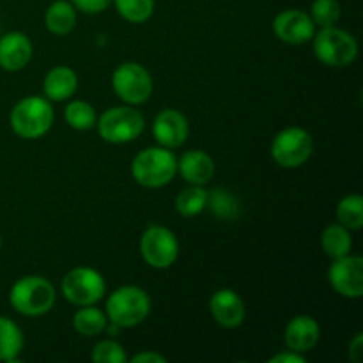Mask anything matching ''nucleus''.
<instances>
[{"label":"nucleus","mask_w":363,"mask_h":363,"mask_svg":"<svg viewBox=\"0 0 363 363\" xmlns=\"http://www.w3.org/2000/svg\"><path fill=\"white\" fill-rule=\"evenodd\" d=\"M314 151L311 133L303 128H284L272 142V156L277 165L284 169H298L308 162Z\"/></svg>","instance_id":"nucleus-7"},{"label":"nucleus","mask_w":363,"mask_h":363,"mask_svg":"<svg viewBox=\"0 0 363 363\" xmlns=\"http://www.w3.org/2000/svg\"><path fill=\"white\" fill-rule=\"evenodd\" d=\"M209 311L213 319L223 328H238L243 325L247 308L240 294L233 289H218L211 296Z\"/></svg>","instance_id":"nucleus-14"},{"label":"nucleus","mask_w":363,"mask_h":363,"mask_svg":"<svg viewBox=\"0 0 363 363\" xmlns=\"http://www.w3.org/2000/svg\"><path fill=\"white\" fill-rule=\"evenodd\" d=\"M106 314L94 305H85V307L78 308L73 315V328L77 333L84 337H94L99 335L106 330Z\"/></svg>","instance_id":"nucleus-23"},{"label":"nucleus","mask_w":363,"mask_h":363,"mask_svg":"<svg viewBox=\"0 0 363 363\" xmlns=\"http://www.w3.org/2000/svg\"><path fill=\"white\" fill-rule=\"evenodd\" d=\"M92 362L96 363H124L128 362L126 351L116 340H101L94 346L91 354Z\"/></svg>","instance_id":"nucleus-29"},{"label":"nucleus","mask_w":363,"mask_h":363,"mask_svg":"<svg viewBox=\"0 0 363 363\" xmlns=\"http://www.w3.org/2000/svg\"><path fill=\"white\" fill-rule=\"evenodd\" d=\"M213 215L223 222H233L240 216L241 202L236 195L227 188H215L208 191V204Z\"/></svg>","instance_id":"nucleus-21"},{"label":"nucleus","mask_w":363,"mask_h":363,"mask_svg":"<svg viewBox=\"0 0 363 363\" xmlns=\"http://www.w3.org/2000/svg\"><path fill=\"white\" fill-rule=\"evenodd\" d=\"M311 18L314 25L332 27L340 18V4L337 0H314L311 7Z\"/></svg>","instance_id":"nucleus-28"},{"label":"nucleus","mask_w":363,"mask_h":363,"mask_svg":"<svg viewBox=\"0 0 363 363\" xmlns=\"http://www.w3.org/2000/svg\"><path fill=\"white\" fill-rule=\"evenodd\" d=\"M177 172L186 183L204 186L215 176V163L208 152L195 149V151H186L177 160Z\"/></svg>","instance_id":"nucleus-17"},{"label":"nucleus","mask_w":363,"mask_h":363,"mask_svg":"<svg viewBox=\"0 0 363 363\" xmlns=\"http://www.w3.org/2000/svg\"><path fill=\"white\" fill-rule=\"evenodd\" d=\"M45 25L48 32L55 35L69 34L77 25V9L66 0H57L46 9Z\"/></svg>","instance_id":"nucleus-19"},{"label":"nucleus","mask_w":363,"mask_h":363,"mask_svg":"<svg viewBox=\"0 0 363 363\" xmlns=\"http://www.w3.org/2000/svg\"><path fill=\"white\" fill-rule=\"evenodd\" d=\"M121 16L130 23H144L155 13V0H112Z\"/></svg>","instance_id":"nucleus-27"},{"label":"nucleus","mask_w":363,"mask_h":363,"mask_svg":"<svg viewBox=\"0 0 363 363\" xmlns=\"http://www.w3.org/2000/svg\"><path fill=\"white\" fill-rule=\"evenodd\" d=\"M269 363H305V358L301 353H296V351H284V353L275 354L268 360Z\"/></svg>","instance_id":"nucleus-31"},{"label":"nucleus","mask_w":363,"mask_h":363,"mask_svg":"<svg viewBox=\"0 0 363 363\" xmlns=\"http://www.w3.org/2000/svg\"><path fill=\"white\" fill-rule=\"evenodd\" d=\"M284 339H286L287 350L307 353L314 350L315 344L321 339V328H319V323L311 315H296L287 323Z\"/></svg>","instance_id":"nucleus-15"},{"label":"nucleus","mask_w":363,"mask_h":363,"mask_svg":"<svg viewBox=\"0 0 363 363\" xmlns=\"http://www.w3.org/2000/svg\"><path fill=\"white\" fill-rule=\"evenodd\" d=\"M60 289L69 303L85 307V305H96L105 296L106 284L101 273L87 266H80L66 273Z\"/></svg>","instance_id":"nucleus-8"},{"label":"nucleus","mask_w":363,"mask_h":363,"mask_svg":"<svg viewBox=\"0 0 363 363\" xmlns=\"http://www.w3.org/2000/svg\"><path fill=\"white\" fill-rule=\"evenodd\" d=\"M208 204V190L204 186H197V184H190L184 188L176 199V209L179 215L191 218V216L201 215Z\"/></svg>","instance_id":"nucleus-24"},{"label":"nucleus","mask_w":363,"mask_h":363,"mask_svg":"<svg viewBox=\"0 0 363 363\" xmlns=\"http://www.w3.org/2000/svg\"><path fill=\"white\" fill-rule=\"evenodd\" d=\"M350 358L354 363H362L363 360V333H357L354 339L350 342Z\"/></svg>","instance_id":"nucleus-32"},{"label":"nucleus","mask_w":363,"mask_h":363,"mask_svg":"<svg viewBox=\"0 0 363 363\" xmlns=\"http://www.w3.org/2000/svg\"><path fill=\"white\" fill-rule=\"evenodd\" d=\"M314 53L325 66L346 67L357 59L358 43L347 30L332 27H323L314 34Z\"/></svg>","instance_id":"nucleus-5"},{"label":"nucleus","mask_w":363,"mask_h":363,"mask_svg":"<svg viewBox=\"0 0 363 363\" xmlns=\"http://www.w3.org/2000/svg\"><path fill=\"white\" fill-rule=\"evenodd\" d=\"M112 0H73L74 9H80L85 14H98L108 9Z\"/></svg>","instance_id":"nucleus-30"},{"label":"nucleus","mask_w":363,"mask_h":363,"mask_svg":"<svg viewBox=\"0 0 363 363\" xmlns=\"http://www.w3.org/2000/svg\"><path fill=\"white\" fill-rule=\"evenodd\" d=\"M131 362L133 363H167V358L158 353H149V351H144V353L140 354H135V357L131 358Z\"/></svg>","instance_id":"nucleus-33"},{"label":"nucleus","mask_w":363,"mask_h":363,"mask_svg":"<svg viewBox=\"0 0 363 363\" xmlns=\"http://www.w3.org/2000/svg\"><path fill=\"white\" fill-rule=\"evenodd\" d=\"M140 254L151 268L167 269L179 255V241L167 227L151 225L140 238Z\"/></svg>","instance_id":"nucleus-10"},{"label":"nucleus","mask_w":363,"mask_h":363,"mask_svg":"<svg viewBox=\"0 0 363 363\" xmlns=\"http://www.w3.org/2000/svg\"><path fill=\"white\" fill-rule=\"evenodd\" d=\"M32 57V43L23 32H9L0 38V67L20 71Z\"/></svg>","instance_id":"nucleus-16"},{"label":"nucleus","mask_w":363,"mask_h":363,"mask_svg":"<svg viewBox=\"0 0 363 363\" xmlns=\"http://www.w3.org/2000/svg\"><path fill=\"white\" fill-rule=\"evenodd\" d=\"M23 332L13 319L0 315V362L13 363L23 350Z\"/></svg>","instance_id":"nucleus-20"},{"label":"nucleus","mask_w":363,"mask_h":363,"mask_svg":"<svg viewBox=\"0 0 363 363\" xmlns=\"http://www.w3.org/2000/svg\"><path fill=\"white\" fill-rule=\"evenodd\" d=\"M64 117H66V123L73 130L78 131L91 130V128L96 126V121H98L94 106L87 101H82V99L71 101L64 110Z\"/></svg>","instance_id":"nucleus-26"},{"label":"nucleus","mask_w":363,"mask_h":363,"mask_svg":"<svg viewBox=\"0 0 363 363\" xmlns=\"http://www.w3.org/2000/svg\"><path fill=\"white\" fill-rule=\"evenodd\" d=\"M328 280L333 291L344 298L363 296V259L360 255H344L333 259L328 269Z\"/></svg>","instance_id":"nucleus-11"},{"label":"nucleus","mask_w":363,"mask_h":363,"mask_svg":"<svg viewBox=\"0 0 363 363\" xmlns=\"http://www.w3.org/2000/svg\"><path fill=\"white\" fill-rule=\"evenodd\" d=\"M151 312L147 293L137 286H123L106 300V315L117 328H133L145 321Z\"/></svg>","instance_id":"nucleus-4"},{"label":"nucleus","mask_w":363,"mask_h":363,"mask_svg":"<svg viewBox=\"0 0 363 363\" xmlns=\"http://www.w3.org/2000/svg\"><path fill=\"white\" fill-rule=\"evenodd\" d=\"M273 32L287 45H303L315 34V25L307 13L300 9H286L273 20Z\"/></svg>","instance_id":"nucleus-12"},{"label":"nucleus","mask_w":363,"mask_h":363,"mask_svg":"<svg viewBox=\"0 0 363 363\" xmlns=\"http://www.w3.org/2000/svg\"><path fill=\"white\" fill-rule=\"evenodd\" d=\"M0 248H2V238H0Z\"/></svg>","instance_id":"nucleus-34"},{"label":"nucleus","mask_w":363,"mask_h":363,"mask_svg":"<svg viewBox=\"0 0 363 363\" xmlns=\"http://www.w3.org/2000/svg\"><path fill=\"white\" fill-rule=\"evenodd\" d=\"M78 77L71 67L57 66L50 69L45 77L43 91L52 101H66L77 92Z\"/></svg>","instance_id":"nucleus-18"},{"label":"nucleus","mask_w":363,"mask_h":363,"mask_svg":"<svg viewBox=\"0 0 363 363\" xmlns=\"http://www.w3.org/2000/svg\"><path fill=\"white\" fill-rule=\"evenodd\" d=\"M188 133H190L188 119L172 108L162 110L152 124V137L162 147L167 149L181 147L186 142Z\"/></svg>","instance_id":"nucleus-13"},{"label":"nucleus","mask_w":363,"mask_h":363,"mask_svg":"<svg viewBox=\"0 0 363 363\" xmlns=\"http://www.w3.org/2000/svg\"><path fill=\"white\" fill-rule=\"evenodd\" d=\"M323 250L328 257L339 259L344 255L351 254V247H353V240H351L350 229H346L340 223H332L325 229L321 236Z\"/></svg>","instance_id":"nucleus-22"},{"label":"nucleus","mask_w":363,"mask_h":363,"mask_svg":"<svg viewBox=\"0 0 363 363\" xmlns=\"http://www.w3.org/2000/svg\"><path fill=\"white\" fill-rule=\"evenodd\" d=\"M133 179L144 188H162L177 174V158L167 147H147L135 156L131 163Z\"/></svg>","instance_id":"nucleus-2"},{"label":"nucleus","mask_w":363,"mask_h":363,"mask_svg":"<svg viewBox=\"0 0 363 363\" xmlns=\"http://www.w3.org/2000/svg\"><path fill=\"white\" fill-rule=\"evenodd\" d=\"M11 128L18 137L35 140L50 131L53 124V108L48 99L28 96L13 106L9 116Z\"/></svg>","instance_id":"nucleus-3"},{"label":"nucleus","mask_w":363,"mask_h":363,"mask_svg":"<svg viewBox=\"0 0 363 363\" xmlns=\"http://www.w3.org/2000/svg\"><path fill=\"white\" fill-rule=\"evenodd\" d=\"M55 287L43 277H21L13 284L9 293L11 307L21 315L38 318L46 314L55 305Z\"/></svg>","instance_id":"nucleus-1"},{"label":"nucleus","mask_w":363,"mask_h":363,"mask_svg":"<svg viewBox=\"0 0 363 363\" xmlns=\"http://www.w3.org/2000/svg\"><path fill=\"white\" fill-rule=\"evenodd\" d=\"M112 87L126 105H142L152 94V78L142 64L124 62L113 71Z\"/></svg>","instance_id":"nucleus-9"},{"label":"nucleus","mask_w":363,"mask_h":363,"mask_svg":"<svg viewBox=\"0 0 363 363\" xmlns=\"http://www.w3.org/2000/svg\"><path fill=\"white\" fill-rule=\"evenodd\" d=\"M337 218L340 225L350 230H360L363 225V199L358 194H350L337 206Z\"/></svg>","instance_id":"nucleus-25"},{"label":"nucleus","mask_w":363,"mask_h":363,"mask_svg":"<svg viewBox=\"0 0 363 363\" xmlns=\"http://www.w3.org/2000/svg\"><path fill=\"white\" fill-rule=\"evenodd\" d=\"M99 137L110 144H128L142 135L145 121L138 110L126 106H113L101 113L98 121Z\"/></svg>","instance_id":"nucleus-6"}]
</instances>
